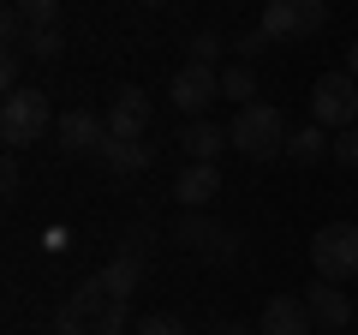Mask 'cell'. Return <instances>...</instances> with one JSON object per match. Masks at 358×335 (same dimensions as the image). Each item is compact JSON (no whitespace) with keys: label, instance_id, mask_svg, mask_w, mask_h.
<instances>
[{"label":"cell","instance_id":"obj_1","mask_svg":"<svg viewBox=\"0 0 358 335\" xmlns=\"http://www.w3.org/2000/svg\"><path fill=\"white\" fill-rule=\"evenodd\" d=\"M54 335H126V299H120L102 275H90V282L54 311Z\"/></svg>","mask_w":358,"mask_h":335},{"label":"cell","instance_id":"obj_2","mask_svg":"<svg viewBox=\"0 0 358 335\" xmlns=\"http://www.w3.org/2000/svg\"><path fill=\"white\" fill-rule=\"evenodd\" d=\"M287 114L275 102H251V108H239V114L227 120V144L245 156V162H268V156H281L287 150Z\"/></svg>","mask_w":358,"mask_h":335},{"label":"cell","instance_id":"obj_3","mask_svg":"<svg viewBox=\"0 0 358 335\" xmlns=\"http://www.w3.org/2000/svg\"><path fill=\"white\" fill-rule=\"evenodd\" d=\"M54 108H48V90H36V84H24V90H13L6 102H0V138H6V150H24V144H36L42 132H54Z\"/></svg>","mask_w":358,"mask_h":335},{"label":"cell","instance_id":"obj_4","mask_svg":"<svg viewBox=\"0 0 358 335\" xmlns=\"http://www.w3.org/2000/svg\"><path fill=\"white\" fill-rule=\"evenodd\" d=\"M310 126H322V132L358 126V78L352 72H322L310 84Z\"/></svg>","mask_w":358,"mask_h":335},{"label":"cell","instance_id":"obj_5","mask_svg":"<svg viewBox=\"0 0 358 335\" xmlns=\"http://www.w3.org/2000/svg\"><path fill=\"white\" fill-rule=\"evenodd\" d=\"M310 264H317V282H358V221H329L310 240Z\"/></svg>","mask_w":358,"mask_h":335},{"label":"cell","instance_id":"obj_6","mask_svg":"<svg viewBox=\"0 0 358 335\" xmlns=\"http://www.w3.org/2000/svg\"><path fill=\"white\" fill-rule=\"evenodd\" d=\"M173 240H179V252H192L203 264H233V252H239V233L227 221H215V216H179Z\"/></svg>","mask_w":358,"mask_h":335},{"label":"cell","instance_id":"obj_7","mask_svg":"<svg viewBox=\"0 0 358 335\" xmlns=\"http://www.w3.org/2000/svg\"><path fill=\"white\" fill-rule=\"evenodd\" d=\"M167 96H173L179 114L203 120V108L221 96V66H197V60H185V66L173 72V84H167Z\"/></svg>","mask_w":358,"mask_h":335},{"label":"cell","instance_id":"obj_8","mask_svg":"<svg viewBox=\"0 0 358 335\" xmlns=\"http://www.w3.org/2000/svg\"><path fill=\"white\" fill-rule=\"evenodd\" d=\"M54 138H60V150H72V156H96L108 144V120L90 114V108H66V114L54 120Z\"/></svg>","mask_w":358,"mask_h":335},{"label":"cell","instance_id":"obj_9","mask_svg":"<svg viewBox=\"0 0 358 335\" xmlns=\"http://www.w3.org/2000/svg\"><path fill=\"white\" fill-rule=\"evenodd\" d=\"M305 306H310V323H317L322 335H341L346 323H358L346 287H334V282H310V287H305Z\"/></svg>","mask_w":358,"mask_h":335},{"label":"cell","instance_id":"obj_10","mask_svg":"<svg viewBox=\"0 0 358 335\" xmlns=\"http://www.w3.org/2000/svg\"><path fill=\"white\" fill-rule=\"evenodd\" d=\"M108 138H143L150 132V96L138 90V84H126V90H114V102H108Z\"/></svg>","mask_w":358,"mask_h":335},{"label":"cell","instance_id":"obj_11","mask_svg":"<svg viewBox=\"0 0 358 335\" xmlns=\"http://www.w3.org/2000/svg\"><path fill=\"white\" fill-rule=\"evenodd\" d=\"M257 329L263 335H317V323H310L305 294H275L263 306V317H257Z\"/></svg>","mask_w":358,"mask_h":335},{"label":"cell","instance_id":"obj_12","mask_svg":"<svg viewBox=\"0 0 358 335\" xmlns=\"http://www.w3.org/2000/svg\"><path fill=\"white\" fill-rule=\"evenodd\" d=\"M221 150H233V144H227V126H215V120H185V126H179V156H185V162L215 168Z\"/></svg>","mask_w":358,"mask_h":335},{"label":"cell","instance_id":"obj_13","mask_svg":"<svg viewBox=\"0 0 358 335\" xmlns=\"http://www.w3.org/2000/svg\"><path fill=\"white\" fill-rule=\"evenodd\" d=\"M173 198L185 204V216H203V210L221 198V174H215V168L185 162V168H179V180H173Z\"/></svg>","mask_w":358,"mask_h":335},{"label":"cell","instance_id":"obj_14","mask_svg":"<svg viewBox=\"0 0 358 335\" xmlns=\"http://www.w3.org/2000/svg\"><path fill=\"white\" fill-rule=\"evenodd\" d=\"M96 162H102L108 174H143V168L155 162V150L143 138H108L102 150H96Z\"/></svg>","mask_w":358,"mask_h":335},{"label":"cell","instance_id":"obj_15","mask_svg":"<svg viewBox=\"0 0 358 335\" xmlns=\"http://www.w3.org/2000/svg\"><path fill=\"white\" fill-rule=\"evenodd\" d=\"M263 30L268 42H299L305 30H299V0H268L263 6Z\"/></svg>","mask_w":358,"mask_h":335},{"label":"cell","instance_id":"obj_16","mask_svg":"<svg viewBox=\"0 0 358 335\" xmlns=\"http://www.w3.org/2000/svg\"><path fill=\"white\" fill-rule=\"evenodd\" d=\"M221 96H227V102H239V108H251V102H257V72H251L245 60L221 66Z\"/></svg>","mask_w":358,"mask_h":335},{"label":"cell","instance_id":"obj_17","mask_svg":"<svg viewBox=\"0 0 358 335\" xmlns=\"http://www.w3.org/2000/svg\"><path fill=\"white\" fill-rule=\"evenodd\" d=\"M102 282L114 287L120 299H131V294H138V282H143V264H138V258H126V252H120V258H114V264H108V270H102Z\"/></svg>","mask_w":358,"mask_h":335},{"label":"cell","instance_id":"obj_18","mask_svg":"<svg viewBox=\"0 0 358 335\" xmlns=\"http://www.w3.org/2000/svg\"><path fill=\"white\" fill-rule=\"evenodd\" d=\"M322 150H334L322 126H305V132H293V138H287V156H293V162H322Z\"/></svg>","mask_w":358,"mask_h":335},{"label":"cell","instance_id":"obj_19","mask_svg":"<svg viewBox=\"0 0 358 335\" xmlns=\"http://www.w3.org/2000/svg\"><path fill=\"white\" fill-rule=\"evenodd\" d=\"M18 13H24V30H60V0H18Z\"/></svg>","mask_w":358,"mask_h":335},{"label":"cell","instance_id":"obj_20","mask_svg":"<svg viewBox=\"0 0 358 335\" xmlns=\"http://www.w3.org/2000/svg\"><path fill=\"white\" fill-rule=\"evenodd\" d=\"M66 36L60 30H36V36H24V60H60Z\"/></svg>","mask_w":358,"mask_h":335},{"label":"cell","instance_id":"obj_21","mask_svg":"<svg viewBox=\"0 0 358 335\" xmlns=\"http://www.w3.org/2000/svg\"><path fill=\"white\" fill-rule=\"evenodd\" d=\"M268 48H275V42H268V30H263V25H257V30H245V36H239V42H233V54H239V60H245V66H251V60H263V54H268Z\"/></svg>","mask_w":358,"mask_h":335},{"label":"cell","instance_id":"obj_22","mask_svg":"<svg viewBox=\"0 0 358 335\" xmlns=\"http://www.w3.org/2000/svg\"><path fill=\"white\" fill-rule=\"evenodd\" d=\"M185 48H192V60H197V66H215V60H221V36H215V30H197Z\"/></svg>","mask_w":358,"mask_h":335},{"label":"cell","instance_id":"obj_23","mask_svg":"<svg viewBox=\"0 0 358 335\" xmlns=\"http://www.w3.org/2000/svg\"><path fill=\"white\" fill-rule=\"evenodd\" d=\"M18 72H24V48H6V54H0V90H6V96L24 90V84H18Z\"/></svg>","mask_w":358,"mask_h":335},{"label":"cell","instance_id":"obj_24","mask_svg":"<svg viewBox=\"0 0 358 335\" xmlns=\"http://www.w3.org/2000/svg\"><path fill=\"white\" fill-rule=\"evenodd\" d=\"M131 335H185V323L167 317V311H150V317H138V329Z\"/></svg>","mask_w":358,"mask_h":335},{"label":"cell","instance_id":"obj_25","mask_svg":"<svg viewBox=\"0 0 358 335\" xmlns=\"http://www.w3.org/2000/svg\"><path fill=\"white\" fill-rule=\"evenodd\" d=\"M322 25H329V6H322V0H299V30H305V36H317Z\"/></svg>","mask_w":358,"mask_h":335},{"label":"cell","instance_id":"obj_26","mask_svg":"<svg viewBox=\"0 0 358 335\" xmlns=\"http://www.w3.org/2000/svg\"><path fill=\"white\" fill-rule=\"evenodd\" d=\"M334 162H341V168H358V126L334 138Z\"/></svg>","mask_w":358,"mask_h":335},{"label":"cell","instance_id":"obj_27","mask_svg":"<svg viewBox=\"0 0 358 335\" xmlns=\"http://www.w3.org/2000/svg\"><path fill=\"white\" fill-rule=\"evenodd\" d=\"M0 192L18 198V156H6V162H0Z\"/></svg>","mask_w":358,"mask_h":335},{"label":"cell","instance_id":"obj_28","mask_svg":"<svg viewBox=\"0 0 358 335\" xmlns=\"http://www.w3.org/2000/svg\"><path fill=\"white\" fill-rule=\"evenodd\" d=\"M209 335H263V329H257V323H215Z\"/></svg>","mask_w":358,"mask_h":335},{"label":"cell","instance_id":"obj_29","mask_svg":"<svg viewBox=\"0 0 358 335\" xmlns=\"http://www.w3.org/2000/svg\"><path fill=\"white\" fill-rule=\"evenodd\" d=\"M346 72L358 78V36H352V48H346Z\"/></svg>","mask_w":358,"mask_h":335}]
</instances>
